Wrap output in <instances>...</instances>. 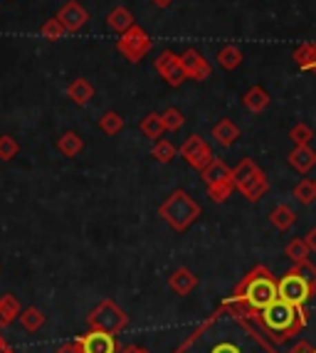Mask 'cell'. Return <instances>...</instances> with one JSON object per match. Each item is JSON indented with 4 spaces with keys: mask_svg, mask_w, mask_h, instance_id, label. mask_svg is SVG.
<instances>
[{
    "mask_svg": "<svg viewBox=\"0 0 316 353\" xmlns=\"http://www.w3.org/2000/svg\"><path fill=\"white\" fill-rule=\"evenodd\" d=\"M277 299H279L277 296V279L272 277V272L264 265H255L242 277V282L235 287L233 296L225 304L233 306L235 312L247 314V316H257Z\"/></svg>",
    "mask_w": 316,
    "mask_h": 353,
    "instance_id": "cell-1",
    "label": "cell"
},
{
    "mask_svg": "<svg viewBox=\"0 0 316 353\" xmlns=\"http://www.w3.org/2000/svg\"><path fill=\"white\" fill-rule=\"evenodd\" d=\"M257 321L267 331V336H272L275 341H284V339H292L304 329L309 316H306V309H302V306L277 299L264 312L257 314Z\"/></svg>",
    "mask_w": 316,
    "mask_h": 353,
    "instance_id": "cell-2",
    "label": "cell"
},
{
    "mask_svg": "<svg viewBox=\"0 0 316 353\" xmlns=\"http://www.w3.org/2000/svg\"><path fill=\"white\" fill-rule=\"evenodd\" d=\"M158 218L164 220V223H168L176 232H186V230L200 218V205L186 193V190L178 188L161 203Z\"/></svg>",
    "mask_w": 316,
    "mask_h": 353,
    "instance_id": "cell-3",
    "label": "cell"
},
{
    "mask_svg": "<svg viewBox=\"0 0 316 353\" xmlns=\"http://www.w3.org/2000/svg\"><path fill=\"white\" fill-rule=\"evenodd\" d=\"M87 326L94 331H106V334H119L129 326V316L121 306L112 299H104L87 314Z\"/></svg>",
    "mask_w": 316,
    "mask_h": 353,
    "instance_id": "cell-4",
    "label": "cell"
},
{
    "mask_svg": "<svg viewBox=\"0 0 316 353\" xmlns=\"http://www.w3.org/2000/svg\"><path fill=\"white\" fill-rule=\"evenodd\" d=\"M314 292L316 289L302 277V272H299L297 267H292V270L284 272V274L277 279V296L294 306H302V309H306V301L314 296Z\"/></svg>",
    "mask_w": 316,
    "mask_h": 353,
    "instance_id": "cell-5",
    "label": "cell"
},
{
    "mask_svg": "<svg viewBox=\"0 0 316 353\" xmlns=\"http://www.w3.org/2000/svg\"><path fill=\"white\" fill-rule=\"evenodd\" d=\"M151 48H153L151 37H148V32L141 28V25H134V28H129L117 40V52L121 54L124 59L134 62V65L146 57V54L151 52Z\"/></svg>",
    "mask_w": 316,
    "mask_h": 353,
    "instance_id": "cell-6",
    "label": "cell"
},
{
    "mask_svg": "<svg viewBox=\"0 0 316 353\" xmlns=\"http://www.w3.org/2000/svg\"><path fill=\"white\" fill-rule=\"evenodd\" d=\"M178 153H181V159L186 161L188 165H193L195 171H203L205 165H210V161L215 159L213 156V148H210V143L205 141L203 136H198V134H190L183 141V146L178 148Z\"/></svg>",
    "mask_w": 316,
    "mask_h": 353,
    "instance_id": "cell-7",
    "label": "cell"
},
{
    "mask_svg": "<svg viewBox=\"0 0 316 353\" xmlns=\"http://www.w3.org/2000/svg\"><path fill=\"white\" fill-rule=\"evenodd\" d=\"M55 18L65 25L67 32H79V30L89 23V12H87V8L79 3V0H67L65 6L57 10V15H55Z\"/></svg>",
    "mask_w": 316,
    "mask_h": 353,
    "instance_id": "cell-8",
    "label": "cell"
},
{
    "mask_svg": "<svg viewBox=\"0 0 316 353\" xmlns=\"http://www.w3.org/2000/svg\"><path fill=\"white\" fill-rule=\"evenodd\" d=\"M82 341V353H119L117 334H106V331H94L79 336Z\"/></svg>",
    "mask_w": 316,
    "mask_h": 353,
    "instance_id": "cell-9",
    "label": "cell"
},
{
    "mask_svg": "<svg viewBox=\"0 0 316 353\" xmlns=\"http://www.w3.org/2000/svg\"><path fill=\"white\" fill-rule=\"evenodd\" d=\"M181 65H183V70H186L188 79H195V82H205V79L213 74L210 62L193 48L186 50V52L181 54Z\"/></svg>",
    "mask_w": 316,
    "mask_h": 353,
    "instance_id": "cell-10",
    "label": "cell"
},
{
    "mask_svg": "<svg viewBox=\"0 0 316 353\" xmlns=\"http://www.w3.org/2000/svg\"><path fill=\"white\" fill-rule=\"evenodd\" d=\"M262 176V171H259V165L255 163L252 159H242L240 163L235 165L233 168V181H235V188L240 190H245L247 185H250L252 181H257V178Z\"/></svg>",
    "mask_w": 316,
    "mask_h": 353,
    "instance_id": "cell-11",
    "label": "cell"
},
{
    "mask_svg": "<svg viewBox=\"0 0 316 353\" xmlns=\"http://www.w3.org/2000/svg\"><path fill=\"white\" fill-rule=\"evenodd\" d=\"M168 287L173 289L176 294L188 296L195 287H198V277H195L188 267H178V270H173V274L168 277Z\"/></svg>",
    "mask_w": 316,
    "mask_h": 353,
    "instance_id": "cell-12",
    "label": "cell"
},
{
    "mask_svg": "<svg viewBox=\"0 0 316 353\" xmlns=\"http://www.w3.org/2000/svg\"><path fill=\"white\" fill-rule=\"evenodd\" d=\"M289 165H292L297 173H309L311 168L316 165V151L311 146H294L292 153L287 156Z\"/></svg>",
    "mask_w": 316,
    "mask_h": 353,
    "instance_id": "cell-13",
    "label": "cell"
},
{
    "mask_svg": "<svg viewBox=\"0 0 316 353\" xmlns=\"http://www.w3.org/2000/svg\"><path fill=\"white\" fill-rule=\"evenodd\" d=\"M270 101H272L270 92H267V89H262L259 84L250 87L245 94H242V106H245L247 112H252V114H262L264 109L270 106Z\"/></svg>",
    "mask_w": 316,
    "mask_h": 353,
    "instance_id": "cell-14",
    "label": "cell"
},
{
    "mask_svg": "<svg viewBox=\"0 0 316 353\" xmlns=\"http://www.w3.org/2000/svg\"><path fill=\"white\" fill-rule=\"evenodd\" d=\"M213 139L217 141V146L230 148L240 139V126L235 124L233 119H220V121L213 126Z\"/></svg>",
    "mask_w": 316,
    "mask_h": 353,
    "instance_id": "cell-15",
    "label": "cell"
},
{
    "mask_svg": "<svg viewBox=\"0 0 316 353\" xmlns=\"http://www.w3.org/2000/svg\"><path fill=\"white\" fill-rule=\"evenodd\" d=\"M67 97L77 106H87L94 99V84L89 79H84V77H77V79L70 82V87H67Z\"/></svg>",
    "mask_w": 316,
    "mask_h": 353,
    "instance_id": "cell-16",
    "label": "cell"
},
{
    "mask_svg": "<svg viewBox=\"0 0 316 353\" xmlns=\"http://www.w3.org/2000/svg\"><path fill=\"white\" fill-rule=\"evenodd\" d=\"M200 178H203L205 188H208V185H215V183L233 181V168H228L220 159H213L210 165H205L200 171Z\"/></svg>",
    "mask_w": 316,
    "mask_h": 353,
    "instance_id": "cell-17",
    "label": "cell"
},
{
    "mask_svg": "<svg viewBox=\"0 0 316 353\" xmlns=\"http://www.w3.org/2000/svg\"><path fill=\"white\" fill-rule=\"evenodd\" d=\"M106 25H109V30H114V32H119V35H124L129 28H134L136 20H134V12L129 10V8L124 6H117L109 15H106Z\"/></svg>",
    "mask_w": 316,
    "mask_h": 353,
    "instance_id": "cell-18",
    "label": "cell"
},
{
    "mask_svg": "<svg viewBox=\"0 0 316 353\" xmlns=\"http://www.w3.org/2000/svg\"><path fill=\"white\" fill-rule=\"evenodd\" d=\"M20 301L15 294H3L0 296V329H6V326H10L15 319L20 316Z\"/></svg>",
    "mask_w": 316,
    "mask_h": 353,
    "instance_id": "cell-19",
    "label": "cell"
},
{
    "mask_svg": "<svg viewBox=\"0 0 316 353\" xmlns=\"http://www.w3.org/2000/svg\"><path fill=\"white\" fill-rule=\"evenodd\" d=\"M270 223L275 225L277 230H282V232H287V230H292L294 225H297V212H294L289 205H284V203H282V205L272 208Z\"/></svg>",
    "mask_w": 316,
    "mask_h": 353,
    "instance_id": "cell-20",
    "label": "cell"
},
{
    "mask_svg": "<svg viewBox=\"0 0 316 353\" xmlns=\"http://www.w3.org/2000/svg\"><path fill=\"white\" fill-rule=\"evenodd\" d=\"M84 148V141L82 136L75 134V131H65V134L57 139V151L62 153V156H67V159H75V156H79Z\"/></svg>",
    "mask_w": 316,
    "mask_h": 353,
    "instance_id": "cell-21",
    "label": "cell"
},
{
    "mask_svg": "<svg viewBox=\"0 0 316 353\" xmlns=\"http://www.w3.org/2000/svg\"><path fill=\"white\" fill-rule=\"evenodd\" d=\"M292 59L297 62L299 70L314 72V65H316V42H302V45L294 50Z\"/></svg>",
    "mask_w": 316,
    "mask_h": 353,
    "instance_id": "cell-22",
    "label": "cell"
},
{
    "mask_svg": "<svg viewBox=\"0 0 316 353\" xmlns=\"http://www.w3.org/2000/svg\"><path fill=\"white\" fill-rule=\"evenodd\" d=\"M139 131L146 136V139H161V134L166 131L164 117H161V114H156V112H148L146 117L141 119Z\"/></svg>",
    "mask_w": 316,
    "mask_h": 353,
    "instance_id": "cell-23",
    "label": "cell"
},
{
    "mask_svg": "<svg viewBox=\"0 0 316 353\" xmlns=\"http://www.w3.org/2000/svg\"><path fill=\"white\" fill-rule=\"evenodd\" d=\"M20 326H23L25 331H30V334H35V331H40L42 326H45V314L37 309V306H28V309H23L18 316Z\"/></svg>",
    "mask_w": 316,
    "mask_h": 353,
    "instance_id": "cell-24",
    "label": "cell"
},
{
    "mask_svg": "<svg viewBox=\"0 0 316 353\" xmlns=\"http://www.w3.org/2000/svg\"><path fill=\"white\" fill-rule=\"evenodd\" d=\"M242 59H245V54H242L240 48H235V45H228V48H223L217 52V65L228 72L237 70L242 65Z\"/></svg>",
    "mask_w": 316,
    "mask_h": 353,
    "instance_id": "cell-25",
    "label": "cell"
},
{
    "mask_svg": "<svg viewBox=\"0 0 316 353\" xmlns=\"http://www.w3.org/2000/svg\"><path fill=\"white\" fill-rule=\"evenodd\" d=\"M292 195L297 198L299 205H311V203H316V181L302 178V181L294 185Z\"/></svg>",
    "mask_w": 316,
    "mask_h": 353,
    "instance_id": "cell-26",
    "label": "cell"
},
{
    "mask_svg": "<svg viewBox=\"0 0 316 353\" xmlns=\"http://www.w3.org/2000/svg\"><path fill=\"white\" fill-rule=\"evenodd\" d=\"M99 129H101V134L104 136H117V134H121V129H124V117L119 112H104L101 114V119H99Z\"/></svg>",
    "mask_w": 316,
    "mask_h": 353,
    "instance_id": "cell-27",
    "label": "cell"
},
{
    "mask_svg": "<svg viewBox=\"0 0 316 353\" xmlns=\"http://www.w3.org/2000/svg\"><path fill=\"white\" fill-rule=\"evenodd\" d=\"M284 254L292 259L294 265H304L306 259H309V248H306L304 237H294L287 248H284Z\"/></svg>",
    "mask_w": 316,
    "mask_h": 353,
    "instance_id": "cell-28",
    "label": "cell"
},
{
    "mask_svg": "<svg viewBox=\"0 0 316 353\" xmlns=\"http://www.w3.org/2000/svg\"><path fill=\"white\" fill-rule=\"evenodd\" d=\"M176 153H178V148L173 146L168 139H158L151 148V156L158 161V163H170V161L176 159Z\"/></svg>",
    "mask_w": 316,
    "mask_h": 353,
    "instance_id": "cell-29",
    "label": "cell"
},
{
    "mask_svg": "<svg viewBox=\"0 0 316 353\" xmlns=\"http://www.w3.org/2000/svg\"><path fill=\"white\" fill-rule=\"evenodd\" d=\"M267 190H270V181H267V176L262 173L257 181H252L250 185L242 190V195H245L250 203H257V201H262L264 195H267Z\"/></svg>",
    "mask_w": 316,
    "mask_h": 353,
    "instance_id": "cell-30",
    "label": "cell"
},
{
    "mask_svg": "<svg viewBox=\"0 0 316 353\" xmlns=\"http://www.w3.org/2000/svg\"><path fill=\"white\" fill-rule=\"evenodd\" d=\"M40 35L45 37V40H50V42H57V40H62V37L67 35V30L57 18H50V20H45V23H42Z\"/></svg>",
    "mask_w": 316,
    "mask_h": 353,
    "instance_id": "cell-31",
    "label": "cell"
},
{
    "mask_svg": "<svg viewBox=\"0 0 316 353\" xmlns=\"http://www.w3.org/2000/svg\"><path fill=\"white\" fill-rule=\"evenodd\" d=\"M289 139L294 141V146H309L311 139H314V131H311V126H306L304 121H297V124L289 129Z\"/></svg>",
    "mask_w": 316,
    "mask_h": 353,
    "instance_id": "cell-32",
    "label": "cell"
},
{
    "mask_svg": "<svg viewBox=\"0 0 316 353\" xmlns=\"http://www.w3.org/2000/svg\"><path fill=\"white\" fill-rule=\"evenodd\" d=\"M235 188V181H223V183H215V185H208V195H210L215 203H225L233 195Z\"/></svg>",
    "mask_w": 316,
    "mask_h": 353,
    "instance_id": "cell-33",
    "label": "cell"
},
{
    "mask_svg": "<svg viewBox=\"0 0 316 353\" xmlns=\"http://www.w3.org/2000/svg\"><path fill=\"white\" fill-rule=\"evenodd\" d=\"M20 153V143L18 139H12L10 134L0 136V161H12Z\"/></svg>",
    "mask_w": 316,
    "mask_h": 353,
    "instance_id": "cell-34",
    "label": "cell"
},
{
    "mask_svg": "<svg viewBox=\"0 0 316 353\" xmlns=\"http://www.w3.org/2000/svg\"><path fill=\"white\" fill-rule=\"evenodd\" d=\"M161 117H164L166 131H178V129H183V124H186V119H183L181 109H176V106H168Z\"/></svg>",
    "mask_w": 316,
    "mask_h": 353,
    "instance_id": "cell-35",
    "label": "cell"
},
{
    "mask_svg": "<svg viewBox=\"0 0 316 353\" xmlns=\"http://www.w3.org/2000/svg\"><path fill=\"white\" fill-rule=\"evenodd\" d=\"M294 267H297V270H299V272H302V277H304V279H306V282H309V284H311V287H314V289H316V267H314V265H311L309 259H306L304 265H294Z\"/></svg>",
    "mask_w": 316,
    "mask_h": 353,
    "instance_id": "cell-36",
    "label": "cell"
},
{
    "mask_svg": "<svg viewBox=\"0 0 316 353\" xmlns=\"http://www.w3.org/2000/svg\"><path fill=\"white\" fill-rule=\"evenodd\" d=\"M55 353H82V341H79V336L72 339V341L62 343V346H57V351Z\"/></svg>",
    "mask_w": 316,
    "mask_h": 353,
    "instance_id": "cell-37",
    "label": "cell"
},
{
    "mask_svg": "<svg viewBox=\"0 0 316 353\" xmlns=\"http://www.w3.org/2000/svg\"><path fill=\"white\" fill-rule=\"evenodd\" d=\"M304 242H306V248H309V252H316V228H311L309 232H306Z\"/></svg>",
    "mask_w": 316,
    "mask_h": 353,
    "instance_id": "cell-38",
    "label": "cell"
},
{
    "mask_svg": "<svg viewBox=\"0 0 316 353\" xmlns=\"http://www.w3.org/2000/svg\"><path fill=\"white\" fill-rule=\"evenodd\" d=\"M119 353H151V351H146V348L136 346V343H129V346L119 348Z\"/></svg>",
    "mask_w": 316,
    "mask_h": 353,
    "instance_id": "cell-39",
    "label": "cell"
},
{
    "mask_svg": "<svg viewBox=\"0 0 316 353\" xmlns=\"http://www.w3.org/2000/svg\"><path fill=\"white\" fill-rule=\"evenodd\" d=\"M289 353H316V348H311L309 343H299V346H294Z\"/></svg>",
    "mask_w": 316,
    "mask_h": 353,
    "instance_id": "cell-40",
    "label": "cell"
},
{
    "mask_svg": "<svg viewBox=\"0 0 316 353\" xmlns=\"http://www.w3.org/2000/svg\"><path fill=\"white\" fill-rule=\"evenodd\" d=\"M151 3H153L156 8H168L170 3H173V0H151Z\"/></svg>",
    "mask_w": 316,
    "mask_h": 353,
    "instance_id": "cell-41",
    "label": "cell"
},
{
    "mask_svg": "<svg viewBox=\"0 0 316 353\" xmlns=\"http://www.w3.org/2000/svg\"><path fill=\"white\" fill-rule=\"evenodd\" d=\"M10 351V346H8L6 343V339H3V336H0V353H8Z\"/></svg>",
    "mask_w": 316,
    "mask_h": 353,
    "instance_id": "cell-42",
    "label": "cell"
},
{
    "mask_svg": "<svg viewBox=\"0 0 316 353\" xmlns=\"http://www.w3.org/2000/svg\"><path fill=\"white\" fill-rule=\"evenodd\" d=\"M314 74H316V65H314Z\"/></svg>",
    "mask_w": 316,
    "mask_h": 353,
    "instance_id": "cell-43",
    "label": "cell"
},
{
    "mask_svg": "<svg viewBox=\"0 0 316 353\" xmlns=\"http://www.w3.org/2000/svg\"><path fill=\"white\" fill-rule=\"evenodd\" d=\"M8 353H15V351H8Z\"/></svg>",
    "mask_w": 316,
    "mask_h": 353,
    "instance_id": "cell-44",
    "label": "cell"
}]
</instances>
